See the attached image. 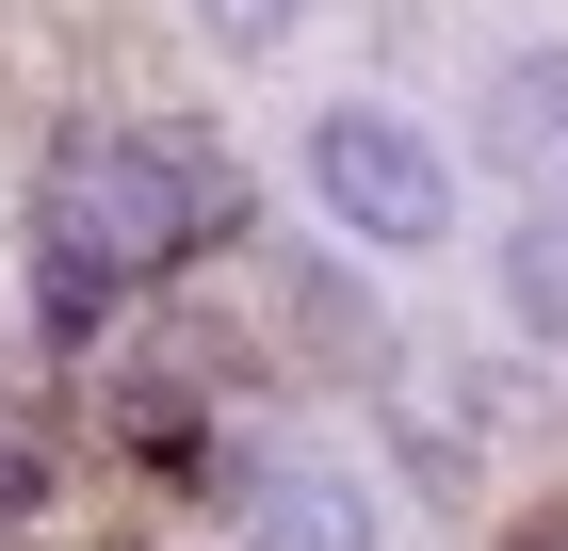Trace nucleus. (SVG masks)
I'll use <instances>...</instances> for the list:
<instances>
[{
  "mask_svg": "<svg viewBox=\"0 0 568 551\" xmlns=\"http://www.w3.org/2000/svg\"><path fill=\"white\" fill-rule=\"evenodd\" d=\"M227 503H244V551H374V487L342 455H244L227 470Z\"/></svg>",
  "mask_w": 568,
  "mask_h": 551,
  "instance_id": "obj_3",
  "label": "nucleus"
},
{
  "mask_svg": "<svg viewBox=\"0 0 568 551\" xmlns=\"http://www.w3.org/2000/svg\"><path fill=\"white\" fill-rule=\"evenodd\" d=\"M195 33L261 65V49H293V33H308V0H195Z\"/></svg>",
  "mask_w": 568,
  "mask_h": 551,
  "instance_id": "obj_7",
  "label": "nucleus"
},
{
  "mask_svg": "<svg viewBox=\"0 0 568 551\" xmlns=\"http://www.w3.org/2000/svg\"><path fill=\"white\" fill-rule=\"evenodd\" d=\"M504 551H568V519H520V535H504Z\"/></svg>",
  "mask_w": 568,
  "mask_h": 551,
  "instance_id": "obj_8",
  "label": "nucleus"
},
{
  "mask_svg": "<svg viewBox=\"0 0 568 551\" xmlns=\"http://www.w3.org/2000/svg\"><path fill=\"white\" fill-rule=\"evenodd\" d=\"M244 227V178L212 163V130H65L33 163V244H49V308H98V293H146L179 276L195 244Z\"/></svg>",
  "mask_w": 568,
  "mask_h": 551,
  "instance_id": "obj_1",
  "label": "nucleus"
},
{
  "mask_svg": "<svg viewBox=\"0 0 568 551\" xmlns=\"http://www.w3.org/2000/svg\"><path fill=\"white\" fill-rule=\"evenodd\" d=\"M33 487H49V406H33V374L0 357V519H33Z\"/></svg>",
  "mask_w": 568,
  "mask_h": 551,
  "instance_id": "obj_6",
  "label": "nucleus"
},
{
  "mask_svg": "<svg viewBox=\"0 0 568 551\" xmlns=\"http://www.w3.org/2000/svg\"><path fill=\"white\" fill-rule=\"evenodd\" d=\"M471 146L520 178V195H552V212H568V49H504V65H487Z\"/></svg>",
  "mask_w": 568,
  "mask_h": 551,
  "instance_id": "obj_4",
  "label": "nucleus"
},
{
  "mask_svg": "<svg viewBox=\"0 0 568 551\" xmlns=\"http://www.w3.org/2000/svg\"><path fill=\"white\" fill-rule=\"evenodd\" d=\"M308 195H325L357 244L423 259L438 227H455V146H438L423 114H390V98H325V114H308Z\"/></svg>",
  "mask_w": 568,
  "mask_h": 551,
  "instance_id": "obj_2",
  "label": "nucleus"
},
{
  "mask_svg": "<svg viewBox=\"0 0 568 551\" xmlns=\"http://www.w3.org/2000/svg\"><path fill=\"white\" fill-rule=\"evenodd\" d=\"M487 276H504V325L568 357V212H552V195H520V227H504V259H487Z\"/></svg>",
  "mask_w": 568,
  "mask_h": 551,
  "instance_id": "obj_5",
  "label": "nucleus"
}]
</instances>
